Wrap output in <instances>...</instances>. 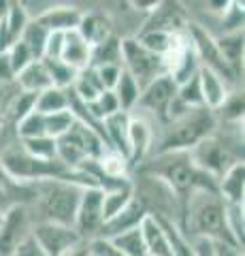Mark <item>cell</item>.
Returning a JSON list of instances; mask_svg holds the SVG:
<instances>
[{
    "label": "cell",
    "mask_w": 245,
    "mask_h": 256,
    "mask_svg": "<svg viewBox=\"0 0 245 256\" xmlns=\"http://www.w3.org/2000/svg\"><path fill=\"white\" fill-rule=\"evenodd\" d=\"M32 224L28 205H15L6 210L0 222V256H13L17 246L30 235Z\"/></svg>",
    "instance_id": "8fae6325"
},
{
    "label": "cell",
    "mask_w": 245,
    "mask_h": 256,
    "mask_svg": "<svg viewBox=\"0 0 245 256\" xmlns=\"http://www.w3.org/2000/svg\"><path fill=\"white\" fill-rule=\"evenodd\" d=\"M62 47H64V32H49L47 43H45L43 58H47V60H60Z\"/></svg>",
    "instance_id": "f6af8a7d"
},
{
    "label": "cell",
    "mask_w": 245,
    "mask_h": 256,
    "mask_svg": "<svg viewBox=\"0 0 245 256\" xmlns=\"http://www.w3.org/2000/svg\"><path fill=\"white\" fill-rule=\"evenodd\" d=\"M194 244V256H213V244L205 239H192Z\"/></svg>",
    "instance_id": "f907efd6"
},
{
    "label": "cell",
    "mask_w": 245,
    "mask_h": 256,
    "mask_svg": "<svg viewBox=\"0 0 245 256\" xmlns=\"http://www.w3.org/2000/svg\"><path fill=\"white\" fill-rule=\"evenodd\" d=\"M130 201H132V184L126 188L102 192V216H105V220H109L117 212H122Z\"/></svg>",
    "instance_id": "e575fe53"
},
{
    "label": "cell",
    "mask_w": 245,
    "mask_h": 256,
    "mask_svg": "<svg viewBox=\"0 0 245 256\" xmlns=\"http://www.w3.org/2000/svg\"><path fill=\"white\" fill-rule=\"evenodd\" d=\"M13 130H15V134H17V141L43 137L45 134V116L38 114V111H30L28 116H23L19 122L13 126Z\"/></svg>",
    "instance_id": "d6a6232c"
},
{
    "label": "cell",
    "mask_w": 245,
    "mask_h": 256,
    "mask_svg": "<svg viewBox=\"0 0 245 256\" xmlns=\"http://www.w3.org/2000/svg\"><path fill=\"white\" fill-rule=\"evenodd\" d=\"M190 22L186 11L177 2H158L156 9L149 13L145 26L141 30H158V32H186Z\"/></svg>",
    "instance_id": "9a60e30c"
},
{
    "label": "cell",
    "mask_w": 245,
    "mask_h": 256,
    "mask_svg": "<svg viewBox=\"0 0 245 256\" xmlns=\"http://www.w3.org/2000/svg\"><path fill=\"white\" fill-rule=\"evenodd\" d=\"M156 141V128L149 124L145 118L130 114V126H128V162L130 169H137L152 156Z\"/></svg>",
    "instance_id": "4fadbf2b"
},
{
    "label": "cell",
    "mask_w": 245,
    "mask_h": 256,
    "mask_svg": "<svg viewBox=\"0 0 245 256\" xmlns=\"http://www.w3.org/2000/svg\"><path fill=\"white\" fill-rule=\"evenodd\" d=\"M13 256H47V254L43 252V248L34 242V237L28 235V237L17 246V250L13 252Z\"/></svg>",
    "instance_id": "7dc6e473"
},
{
    "label": "cell",
    "mask_w": 245,
    "mask_h": 256,
    "mask_svg": "<svg viewBox=\"0 0 245 256\" xmlns=\"http://www.w3.org/2000/svg\"><path fill=\"white\" fill-rule=\"evenodd\" d=\"M15 86H17V90L28 92V94H41L47 88H53L51 77L47 73V66L43 60L30 62L26 68L19 70L17 77H15Z\"/></svg>",
    "instance_id": "7402d4cb"
},
{
    "label": "cell",
    "mask_w": 245,
    "mask_h": 256,
    "mask_svg": "<svg viewBox=\"0 0 245 256\" xmlns=\"http://www.w3.org/2000/svg\"><path fill=\"white\" fill-rule=\"evenodd\" d=\"M220 24L224 26V34L231 32H243V4L241 2H228L224 13L220 15Z\"/></svg>",
    "instance_id": "b9f144b4"
},
{
    "label": "cell",
    "mask_w": 245,
    "mask_h": 256,
    "mask_svg": "<svg viewBox=\"0 0 245 256\" xmlns=\"http://www.w3.org/2000/svg\"><path fill=\"white\" fill-rule=\"evenodd\" d=\"M190 156H192V160L201 171H205L218 184V180L222 178L233 164L243 162V141L231 143L228 139L220 137L218 132H213L190 152Z\"/></svg>",
    "instance_id": "8992f818"
},
{
    "label": "cell",
    "mask_w": 245,
    "mask_h": 256,
    "mask_svg": "<svg viewBox=\"0 0 245 256\" xmlns=\"http://www.w3.org/2000/svg\"><path fill=\"white\" fill-rule=\"evenodd\" d=\"M98 82L102 86V90H113L117 79L122 75V64H105V66H96Z\"/></svg>",
    "instance_id": "ee69618b"
},
{
    "label": "cell",
    "mask_w": 245,
    "mask_h": 256,
    "mask_svg": "<svg viewBox=\"0 0 245 256\" xmlns=\"http://www.w3.org/2000/svg\"><path fill=\"white\" fill-rule=\"evenodd\" d=\"M6 56H9V62H11V66H13V73H15V77H17L19 70L26 68L30 62H34L32 54H30V50H28V47L23 45L21 41L13 43V45H11V50L6 52Z\"/></svg>",
    "instance_id": "7bdbcfd3"
},
{
    "label": "cell",
    "mask_w": 245,
    "mask_h": 256,
    "mask_svg": "<svg viewBox=\"0 0 245 256\" xmlns=\"http://www.w3.org/2000/svg\"><path fill=\"white\" fill-rule=\"evenodd\" d=\"M30 235L34 237V242L43 248L47 256H64L77 244L85 242L73 226L53 224V222H34Z\"/></svg>",
    "instance_id": "30bf717a"
},
{
    "label": "cell",
    "mask_w": 245,
    "mask_h": 256,
    "mask_svg": "<svg viewBox=\"0 0 245 256\" xmlns=\"http://www.w3.org/2000/svg\"><path fill=\"white\" fill-rule=\"evenodd\" d=\"M105 64H122V38H117L115 34L109 36L107 41H102L100 45L92 47L90 54V66H105Z\"/></svg>",
    "instance_id": "f1b7e54d"
},
{
    "label": "cell",
    "mask_w": 245,
    "mask_h": 256,
    "mask_svg": "<svg viewBox=\"0 0 245 256\" xmlns=\"http://www.w3.org/2000/svg\"><path fill=\"white\" fill-rule=\"evenodd\" d=\"M83 11L77 9L75 4H51L41 18L34 20L38 22L43 28H47L49 32H73L77 30L79 22H81Z\"/></svg>",
    "instance_id": "2e32d148"
},
{
    "label": "cell",
    "mask_w": 245,
    "mask_h": 256,
    "mask_svg": "<svg viewBox=\"0 0 245 256\" xmlns=\"http://www.w3.org/2000/svg\"><path fill=\"white\" fill-rule=\"evenodd\" d=\"M28 15L26 11H23L21 2H9V6H6V13H4V26L6 30L11 32V36L15 38V41H19L21 32L23 28L28 26Z\"/></svg>",
    "instance_id": "ab89813d"
},
{
    "label": "cell",
    "mask_w": 245,
    "mask_h": 256,
    "mask_svg": "<svg viewBox=\"0 0 245 256\" xmlns=\"http://www.w3.org/2000/svg\"><path fill=\"white\" fill-rule=\"evenodd\" d=\"M147 216L149 214H147V210L143 207V203L137 201V198L132 196V201L126 205L122 212H117L115 216H111L109 220L102 222L98 237H102V239H113L117 235L128 233V230H132V228H139Z\"/></svg>",
    "instance_id": "5bb4252c"
},
{
    "label": "cell",
    "mask_w": 245,
    "mask_h": 256,
    "mask_svg": "<svg viewBox=\"0 0 245 256\" xmlns=\"http://www.w3.org/2000/svg\"><path fill=\"white\" fill-rule=\"evenodd\" d=\"M213 256H243V250L231 244H213Z\"/></svg>",
    "instance_id": "681fc988"
},
{
    "label": "cell",
    "mask_w": 245,
    "mask_h": 256,
    "mask_svg": "<svg viewBox=\"0 0 245 256\" xmlns=\"http://www.w3.org/2000/svg\"><path fill=\"white\" fill-rule=\"evenodd\" d=\"M81 192V186L62 180H47L34 184V196L28 205L32 222H53L73 226Z\"/></svg>",
    "instance_id": "277c9868"
},
{
    "label": "cell",
    "mask_w": 245,
    "mask_h": 256,
    "mask_svg": "<svg viewBox=\"0 0 245 256\" xmlns=\"http://www.w3.org/2000/svg\"><path fill=\"white\" fill-rule=\"evenodd\" d=\"M96 164L109 180H130L132 169H130L128 158L122 156L120 152H115V150H105L96 158Z\"/></svg>",
    "instance_id": "4316f807"
},
{
    "label": "cell",
    "mask_w": 245,
    "mask_h": 256,
    "mask_svg": "<svg viewBox=\"0 0 245 256\" xmlns=\"http://www.w3.org/2000/svg\"><path fill=\"white\" fill-rule=\"evenodd\" d=\"M175 94H177V86L173 84V79L167 75H160L141 90L139 102L132 114L145 118L158 130V128L167 122V114H169V107L173 98H175Z\"/></svg>",
    "instance_id": "52a82bcc"
},
{
    "label": "cell",
    "mask_w": 245,
    "mask_h": 256,
    "mask_svg": "<svg viewBox=\"0 0 245 256\" xmlns=\"http://www.w3.org/2000/svg\"><path fill=\"white\" fill-rule=\"evenodd\" d=\"M32 196H34V186L17 184L0 166V212L4 214L15 205H30Z\"/></svg>",
    "instance_id": "44dd1931"
},
{
    "label": "cell",
    "mask_w": 245,
    "mask_h": 256,
    "mask_svg": "<svg viewBox=\"0 0 245 256\" xmlns=\"http://www.w3.org/2000/svg\"><path fill=\"white\" fill-rule=\"evenodd\" d=\"M181 228L190 239H205L211 244H233L226 228V205L218 192L199 190L184 203Z\"/></svg>",
    "instance_id": "7a4b0ae2"
},
{
    "label": "cell",
    "mask_w": 245,
    "mask_h": 256,
    "mask_svg": "<svg viewBox=\"0 0 245 256\" xmlns=\"http://www.w3.org/2000/svg\"><path fill=\"white\" fill-rule=\"evenodd\" d=\"M6 6H9V2H0V24H2V20H4V13H6Z\"/></svg>",
    "instance_id": "f5cc1de1"
},
{
    "label": "cell",
    "mask_w": 245,
    "mask_h": 256,
    "mask_svg": "<svg viewBox=\"0 0 245 256\" xmlns=\"http://www.w3.org/2000/svg\"><path fill=\"white\" fill-rule=\"evenodd\" d=\"M218 120L216 114L207 107L192 109L186 116L162 124L156 130L152 154H167V152H192L203 139L216 132Z\"/></svg>",
    "instance_id": "3957f363"
},
{
    "label": "cell",
    "mask_w": 245,
    "mask_h": 256,
    "mask_svg": "<svg viewBox=\"0 0 245 256\" xmlns=\"http://www.w3.org/2000/svg\"><path fill=\"white\" fill-rule=\"evenodd\" d=\"M70 92H73L75 98L79 102H83V105L96 100L98 96L105 92V90H102V86H100V82H98L96 68H94V66H85L83 70H79L75 84H73V88H70Z\"/></svg>",
    "instance_id": "d4e9b609"
},
{
    "label": "cell",
    "mask_w": 245,
    "mask_h": 256,
    "mask_svg": "<svg viewBox=\"0 0 245 256\" xmlns=\"http://www.w3.org/2000/svg\"><path fill=\"white\" fill-rule=\"evenodd\" d=\"M83 107L94 120L102 122L105 118H109V116H113V114L120 111V102H117L115 94L111 90H105L96 100H92V102H88V105H83Z\"/></svg>",
    "instance_id": "74e56055"
},
{
    "label": "cell",
    "mask_w": 245,
    "mask_h": 256,
    "mask_svg": "<svg viewBox=\"0 0 245 256\" xmlns=\"http://www.w3.org/2000/svg\"><path fill=\"white\" fill-rule=\"evenodd\" d=\"M109 242H113V246L124 256H147L141 226L139 228H132V230H128V233H124V235H117L113 239H109Z\"/></svg>",
    "instance_id": "836d02e7"
},
{
    "label": "cell",
    "mask_w": 245,
    "mask_h": 256,
    "mask_svg": "<svg viewBox=\"0 0 245 256\" xmlns=\"http://www.w3.org/2000/svg\"><path fill=\"white\" fill-rule=\"evenodd\" d=\"M137 173H145L160 180L184 205L194 192L211 190L218 192V184L201 171L190 156V152H167V154H152L143 164L137 166Z\"/></svg>",
    "instance_id": "6da1fadb"
},
{
    "label": "cell",
    "mask_w": 245,
    "mask_h": 256,
    "mask_svg": "<svg viewBox=\"0 0 245 256\" xmlns=\"http://www.w3.org/2000/svg\"><path fill=\"white\" fill-rule=\"evenodd\" d=\"M43 62L47 66V73H49V77H51V86L53 88H62V90H70V88H73L79 70L70 68L68 64L62 62V60H47V58H43Z\"/></svg>",
    "instance_id": "1f68e13d"
},
{
    "label": "cell",
    "mask_w": 245,
    "mask_h": 256,
    "mask_svg": "<svg viewBox=\"0 0 245 256\" xmlns=\"http://www.w3.org/2000/svg\"><path fill=\"white\" fill-rule=\"evenodd\" d=\"M218 50L222 52L224 60L239 73L241 62H243V32H231V34L216 36Z\"/></svg>",
    "instance_id": "f546056e"
},
{
    "label": "cell",
    "mask_w": 245,
    "mask_h": 256,
    "mask_svg": "<svg viewBox=\"0 0 245 256\" xmlns=\"http://www.w3.org/2000/svg\"><path fill=\"white\" fill-rule=\"evenodd\" d=\"M70 107V90H62V88H47L45 92L36 94L34 111L43 116H51L58 111H66Z\"/></svg>",
    "instance_id": "484cf974"
},
{
    "label": "cell",
    "mask_w": 245,
    "mask_h": 256,
    "mask_svg": "<svg viewBox=\"0 0 245 256\" xmlns=\"http://www.w3.org/2000/svg\"><path fill=\"white\" fill-rule=\"evenodd\" d=\"M64 256H92V250H90V242H81L77 244L73 250H68Z\"/></svg>",
    "instance_id": "816d5d0a"
},
{
    "label": "cell",
    "mask_w": 245,
    "mask_h": 256,
    "mask_svg": "<svg viewBox=\"0 0 245 256\" xmlns=\"http://www.w3.org/2000/svg\"><path fill=\"white\" fill-rule=\"evenodd\" d=\"M141 233H143V242H145V252L147 256H175L171 250V246L164 237L160 224L154 216H147L141 224Z\"/></svg>",
    "instance_id": "cb8c5ba5"
},
{
    "label": "cell",
    "mask_w": 245,
    "mask_h": 256,
    "mask_svg": "<svg viewBox=\"0 0 245 256\" xmlns=\"http://www.w3.org/2000/svg\"><path fill=\"white\" fill-rule=\"evenodd\" d=\"M199 82H201L203 105L216 114V111L226 102L228 96H231V92H233L231 86H228L220 75L211 73L207 68H199Z\"/></svg>",
    "instance_id": "ac0fdd59"
},
{
    "label": "cell",
    "mask_w": 245,
    "mask_h": 256,
    "mask_svg": "<svg viewBox=\"0 0 245 256\" xmlns=\"http://www.w3.org/2000/svg\"><path fill=\"white\" fill-rule=\"evenodd\" d=\"M47 36H49V30L47 28H43L38 22H28V26L23 28L21 36H19V41L30 50L34 60H43Z\"/></svg>",
    "instance_id": "4dcf8cb0"
},
{
    "label": "cell",
    "mask_w": 245,
    "mask_h": 256,
    "mask_svg": "<svg viewBox=\"0 0 245 256\" xmlns=\"http://www.w3.org/2000/svg\"><path fill=\"white\" fill-rule=\"evenodd\" d=\"M226 228L233 237V244L239 248V250H243V235H245V210H243V205H226Z\"/></svg>",
    "instance_id": "8d00e7d4"
},
{
    "label": "cell",
    "mask_w": 245,
    "mask_h": 256,
    "mask_svg": "<svg viewBox=\"0 0 245 256\" xmlns=\"http://www.w3.org/2000/svg\"><path fill=\"white\" fill-rule=\"evenodd\" d=\"M19 146L28 152L32 158L38 160H58V150H56V139L51 137H34V139H23Z\"/></svg>",
    "instance_id": "d590c367"
},
{
    "label": "cell",
    "mask_w": 245,
    "mask_h": 256,
    "mask_svg": "<svg viewBox=\"0 0 245 256\" xmlns=\"http://www.w3.org/2000/svg\"><path fill=\"white\" fill-rule=\"evenodd\" d=\"M128 126H130V114L117 111V114L102 120V132L109 150L120 152L122 156L128 158Z\"/></svg>",
    "instance_id": "d6986e66"
},
{
    "label": "cell",
    "mask_w": 245,
    "mask_h": 256,
    "mask_svg": "<svg viewBox=\"0 0 245 256\" xmlns=\"http://www.w3.org/2000/svg\"><path fill=\"white\" fill-rule=\"evenodd\" d=\"M75 122V116L73 111L66 109V111H58V114H51V116H45V134L51 139H58L62 137L70 126Z\"/></svg>",
    "instance_id": "60d3db41"
},
{
    "label": "cell",
    "mask_w": 245,
    "mask_h": 256,
    "mask_svg": "<svg viewBox=\"0 0 245 256\" xmlns=\"http://www.w3.org/2000/svg\"><path fill=\"white\" fill-rule=\"evenodd\" d=\"M177 100L184 102L188 109H201L203 105V94H201V82H199V73L194 77H190L188 82L177 86Z\"/></svg>",
    "instance_id": "f35d334b"
},
{
    "label": "cell",
    "mask_w": 245,
    "mask_h": 256,
    "mask_svg": "<svg viewBox=\"0 0 245 256\" xmlns=\"http://www.w3.org/2000/svg\"><path fill=\"white\" fill-rule=\"evenodd\" d=\"M111 92L115 94L117 102H120V111L132 114L134 107H137V102H139L141 88H139V84L134 82L128 73H126L124 68H122V75H120V79H117V84H115V88Z\"/></svg>",
    "instance_id": "83f0119b"
},
{
    "label": "cell",
    "mask_w": 245,
    "mask_h": 256,
    "mask_svg": "<svg viewBox=\"0 0 245 256\" xmlns=\"http://www.w3.org/2000/svg\"><path fill=\"white\" fill-rule=\"evenodd\" d=\"M13 82H15V73L9 62V56L0 54V84H13Z\"/></svg>",
    "instance_id": "c3c4849f"
},
{
    "label": "cell",
    "mask_w": 245,
    "mask_h": 256,
    "mask_svg": "<svg viewBox=\"0 0 245 256\" xmlns=\"http://www.w3.org/2000/svg\"><path fill=\"white\" fill-rule=\"evenodd\" d=\"M218 194L226 205H243L245 198V162H237L218 180Z\"/></svg>",
    "instance_id": "ffe728a7"
},
{
    "label": "cell",
    "mask_w": 245,
    "mask_h": 256,
    "mask_svg": "<svg viewBox=\"0 0 245 256\" xmlns=\"http://www.w3.org/2000/svg\"><path fill=\"white\" fill-rule=\"evenodd\" d=\"M102 222H105V216H102V190L83 188L77 205L73 228L81 235V239L92 242V239L98 237Z\"/></svg>",
    "instance_id": "7c38bea8"
},
{
    "label": "cell",
    "mask_w": 245,
    "mask_h": 256,
    "mask_svg": "<svg viewBox=\"0 0 245 256\" xmlns=\"http://www.w3.org/2000/svg\"><path fill=\"white\" fill-rule=\"evenodd\" d=\"M122 68L139 84L141 90L154 79L164 75L160 56L145 50L134 36L122 38Z\"/></svg>",
    "instance_id": "9c48e42d"
},
{
    "label": "cell",
    "mask_w": 245,
    "mask_h": 256,
    "mask_svg": "<svg viewBox=\"0 0 245 256\" xmlns=\"http://www.w3.org/2000/svg\"><path fill=\"white\" fill-rule=\"evenodd\" d=\"M56 150H58V160L66 169L75 171L79 169L85 160H96L102 152L109 150L105 141L100 139L96 130H92L90 126L75 120L73 126L56 139Z\"/></svg>",
    "instance_id": "5b68a950"
},
{
    "label": "cell",
    "mask_w": 245,
    "mask_h": 256,
    "mask_svg": "<svg viewBox=\"0 0 245 256\" xmlns=\"http://www.w3.org/2000/svg\"><path fill=\"white\" fill-rule=\"evenodd\" d=\"M90 250H92V256H124L113 246V242H109V239H102V237L92 239V242H90Z\"/></svg>",
    "instance_id": "bcb514c9"
},
{
    "label": "cell",
    "mask_w": 245,
    "mask_h": 256,
    "mask_svg": "<svg viewBox=\"0 0 245 256\" xmlns=\"http://www.w3.org/2000/svg\"><path fill=\"white\" fill-rule=\"evenodd\" d=\"M77 34L90 47H96L102 41H107L109 36H113L111 20L100 11H88L81 15V22L77 26Z\"/></svg>",
    "instance_id": "e0dca14e"
},
{
    "label": "cell",
    "mask_w": 245,
    "mask_h": 256,
    "mask_svg": "<svg viewBox=\"0 0 245 256\" xmlns=\"http://www.w3.org/2000/svg\"><path fill=\"white\" fill-rule=\"evenodd\" d=\"M0 222H2V212H0Z\"/></svg>",
    "instance_id": "db71d44e"
},
{
    "label": "cell",
    "mask_w": 245,
    "mask_h": 256,
    "mask_svg": "<svg viewBox=\"0 0 245 256\" xmlns=\"http://www.w3.org/2000/svg\"><path fill=\"white\" fill-rule=\"evenodd\" d=\"M188 36H190V43H192V50H194L196 60H199V64H201V68H207V70H211V73L220 75L228 86L237 82L239 73H237L231 64L224 60L222 52L218 50L216 36H213L207 28L199 26V24H190Z\"/></svg>",
    "instance_id": "ba28073f"
},
{
    "label": "cell",
    "mask_w": 245,
    "mask_h": 256,
    "mask_svg": "<svg viewBox=\"0 0 245 256\" xmlns=\"http://www.w3.org/2000/svg\"><path fill=\"white\" fill-rule=\"evenodd\" d=\"M90 54H92V47L77 34V30L66 32L64 47H62V56H60L62 62H66L75 70H83L85 66H90Z\"/></svg>",
    "instance_id": "603a6c76"
}]
</instances>
